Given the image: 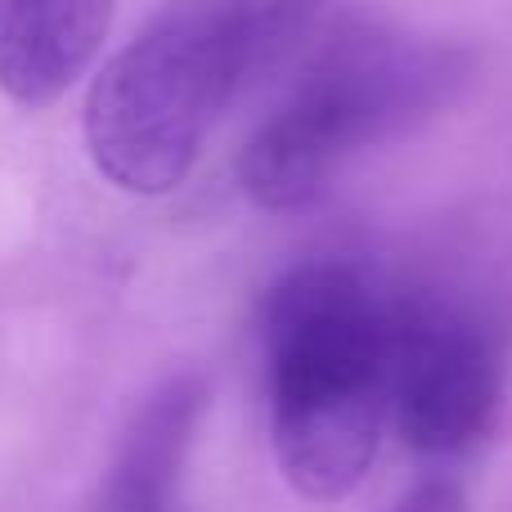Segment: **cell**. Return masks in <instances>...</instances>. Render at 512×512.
I'll use <instances>...</instances> for the list:
<instances>
[{
  "mask_svg": "<svg viewBox=\"0 0 512 512\" xmlns=\"http://www.w3.org/2000/svg\"><path fill=\"white\" fill-rule=\"evenodd\" d=\"M391 418L414 454L454 459L495 432L512 378V234L463 216L391 279Z\"/></svg>",
  "mask_w": 512,
  "mask_h": 512,
  "instance_id": "2",
  "label": "cell"
},
{
  "mask_svg": "<svg viewBox=\"0 0 512 512\" xmlns=\"http://www.w3.org/2000/svg\"><path fill=\"white\" fill-rule=\"evenodd\" d=\"M203 414V373H176L162 387H153L117 441L95 512H185L180 481H185V463Z\"/></svg>",
  "mask_w": 512,
  "mask_h": 512,
  "instance_id": "5",
  "label": "cell"
},
{
  "mask_svg": "<svg viewBox=\"0 0 512 512\" xmlns=\"http://www.w3.org/2000/svg\"><path fill=\"white\" fill-rule=\"evenodd\" d=\"M270 445L301 499L337 504L378 459L391 414L382 279L342 256L292 265L261 306Z\"/></svg>",
  "mask_w": 512,
  "mask_h": 512,
  "instance_id": "1",
  "label": "cell"
},
{
  "mask_svg": "<svg viewBox=\"0 0 512 512\" xmlns=\"http://www.w3.org/2000/svg\"><path fill=\"white\" fill-rule=\"evenodd\" d=\"M468 45L351 18L315 54L288 99L256 126L239 185L265 212H297L328 194L355 158L441 117L472 86Z\"/></svg>",
  "mask_w": 512,
  "mask_h": 512,
  "instance_id": "3",
  "label": "cell"
},
{
  "mask_svg": "<svg viewBox=\"0 0 512 512\" xmlns=\"http://www.w3.org/2000/svg\"><path fill=\"white\" fill-rule=\"evenodd\" d=\"M113 27V0H0V90L45 108L77 86Z\"/></svg>",
  "mask_w": 512,
  "mask_h": 512,
  "instance_id": "6",
  "label": "cell"
},
{
  "mask_svg": "<svg viewBox=\"0 0 512 512\" xmlns=\"http://www.w3.org/2000/svg\"><path fill=\"white\" fill-rule=\"evenodd\" d=\"M279 59L261 0H167L86 95L95 171L126 194H171L230 99Z\"/></svg>",
  "mask_w": 512,
  "mask_h": 512,
  "instance_id": "4",
  "label": "cell"
},
{
  "mask_svg": "<svg viewBox=\"0 0 512 512\" xmlns=\"http://www.w3.org/2000/svg\"><path fill=\"white\" fill-rule=\"evenodd\" d=\"M391 512H468V499H463V490L454 486V481L432 477V481L409 490Z\"/></svg>",
  "mask_w": 512,
  "mask_h": 512,
  "instance_id": "7",
  "label": "cell"
}]
</instances>
